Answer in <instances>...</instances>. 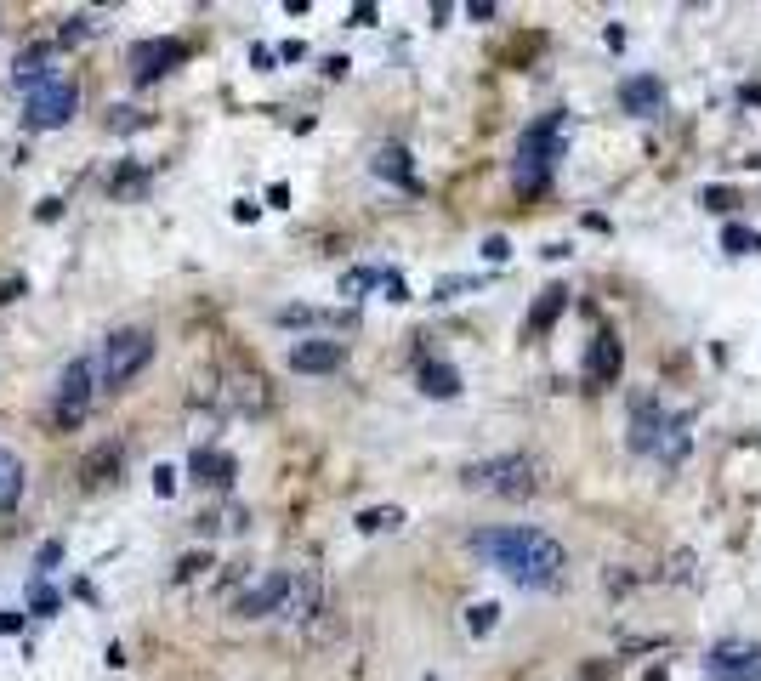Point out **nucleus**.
I'll return each mask as SVG.
<instances>
[{
  "instance_id": "obj_8",
  "label": "nucleus",
  "mask_w": 761,
  "mask_h": 681,
  "mask_svg": "<svg viewBox=\"0 0 761 681\" xmlns=\"http://www.w3.org/2000/svg\"><path fill=\"white\" fill-rule=\"evenodd\" d=\"M188 57V46L182 40H137L131 46V74H137V86H148V80H160V74H171Z\"/></svg>"
},
{
  "instance_id": "obj_15",
  "label": "nucleus",
  "mask_w": 761,
  "mask_h": 681,
  "mask_svg": "<svg viewBox=\"0 0 761 681\" xmlns=\"http://www.w3.org/2000/svg\"><path fill=\"white\" fill-rule=\"evenodd\" d=\"M370 171L387 176V182H398V188H415V165H409V148H398V142H381L370 154Z\"/></svg>"
},
{
  "instance_id": "obj_14",
  "label": "nucleus",
  "mask_w": 761,
  "mask_h": 681,
  "mask_svg": "<svg viewBox=\"0 0 761 681\" xmlns=\"http://www.w3.org/2000/svg\"><path fill=\"white\" fill-rule=\"evenodd\" d=\"M688 426H693L688 415H671V420H665V432H659L654 449H648L659 466H682V460H688V449H693V432H688Z\"/></svg>"
},
{
  "instance_id": "obj_11",
  "label": "nucleus",
  "mask_w": 761,
  "mask_h": 681,
  "mask_svg": "<svg viewBox=\"0 0 761 681\" xmlns=\"http://www.w3.org/2000/svg\"><path fill=\"white\" fill-rule=\"evenodd\" d=\"M290 602H296V574H273L267 585L239 596V613H245V619H262V613H273V608L284 613Z\"/></svg>"
},
{
  "instance_id": "obj_32",
  "label": "nucleus",
  "mask_w": 761,
  "mask_h": 681,
  "mask_svg": "<svg viewBox=\"0 0 761 681\" xmlns=\"http://www.w3.org/2000/svg\"><path fill=\"white\" fill-rule=\"evenodd\" d=\"M35 216H40V222H57V216H63V199H40Z\"/></svg>"
},
{
  "instance_id": "obj_17",
  "label": "nucleus",
  "mask_w": 761,
  "mask_h": 681,
  "mask_svg": "<svg viewBox=\"0 0 761 681\" xmlns=\"http://www.w3.org/2000/svg\"><path fill=\"white\" fill-rule=\"evenodd\" d=\"M421 392H426V398H455V392H461V369L426 358V364H421Z\"/></svg>"
},
{
  "instance_id": "obj_22",
  "label": "nucleus",
  "mask_w": 761,
  "mask_h": 681,
  "mask_svg": "<svg viewBox=\"0 0 761 681\" xmlns=\"http://www.w3.org/2000/svg\"><path fill=\"white\" fill-rule=\"evenodd\" d=\"M142 188H148V171H142V165H125V171L108 176V193H114V199H137Z\"/></svg>"
},
{
  "instance_id": "obj_20",
  "label": "nucleus",
  "mask_w": 761,
  "mask_h": 681,
  "mask_svg": "<svg viewBox=\"0 0 761 681\" xmlns=\"http://www.w3.org/2000/svg\"><path fill=\"white\" fill-rule=\"evenodd\" d=\"M563 307H568V290H563V284H551V290H540V307L529 313V330H534V335H540V330H551Z\"/></svg>"
},
{
  "instance_id": "obj_13",
  "label": "nucleus",
  "mask_w": 761,
  "mask_h": 681,
  "mask_svg": "<svg viewBox=\"0 0 761 681\" xmlns=\"http://www.w3.org/2000/svg\"><path fill=\"white\" fill-rule=\"evenodd\" d=\"M585 381H591V386L620 381V335H614V330L591 335V352H585Z\"/></svg>"
},
{
  "instance_id": "obj_10",
  "label": "nucleus",
  "mask_w": 761,
  "mask_h": 681,
  "mask_svg": "<svg viewBox=\"0 0 761 681\" xmlns=\"http://www.w3.org/2000/svg\"><path fill=\"white\" fill-rule=\"evenodd\" d=\"M347 364V347L341 341H330V335H319V341H296L290 347V369H301V375H330V369Z\"/></svg>"
},
{
  "instance_id": "obj_29",
  "label": "nucleus",
  "mask_w": 761,
  "mask_h": 681,
  "mask_svg": "<svg viewBox=\"0 0 761 681\" xmlns=\"http://www.w3.org/2000/svg\"><path fill=\"white\" fill-rule=\"evenodd\" d=\"M483 279H438V301H455V296H466V290H478Z\"/></svg>"
},
{
  "instance_id": "obj_35",
  "label": "nucleus",
  "mask_w": 761,
  "mask_h": 681,
  "mask_svg": "<svg viewBox=\"0 0 761 681\" xmlns=\"http://www.w3.org/2000/svg\"><path fill=\"white\" fill-rule=\"evenodd\" d=\"M387 301H409V290H404V279H398V273H387Z\"/></svg>"
},
{
  "instance_id": "obj_12",
  "label": "nucleus",
  "mask_w": 761,
  "mask_h": 681,
  "mask_svg": "<svg viewBox=\"0 0 761 681\" xmlns=\"http://www.w3.org/2000/svg\"><path fill=\"white\" fill-rule=\"evenodd\" d=\"M620 108L637 114V120L659 114V108H665V80H659V74H631V80H620Z\"/></svg>"
},
{
  "instance_id": "obj_2",
  "label": "nucleus",
  "mask_w": 761,
  "mask_h": 681,
  "mask_svg": "<svg viewBox=\"0 0 761 681\" xmlns=\"http://www.w3.org/2000/svg\"><path fill=\"white\" fill-rule=\"evenodd\" d=\"M568 148V114L563 108H551L546 120H534L523 137H517V159H512V182L517 193H546L551 171H557V159Z\"/></svg>"
},
{
  "instance_id": "obj_31",
  "label": "nucleus",
  "mask_w": 761,
  "mask_h": 681,
  "mask_svg": "<svg viewBox=\"0 0 761 681\" xmlns=\"http://www.w3.org/2000/svg\"><path fill=\"white\" fill-rule=\"evenodd\" d=\"M86 35H91V18H69V29H63L57 40H63V46H74V40H86Z\"/></svg>"
},
{
  "instance_id": "obj_36",
  "label": "nucleus",
  "mask_w": 761,
  "mask_h": 681,
  "mask_svg": "<svg viewBox=\"0 0 761 681\" xmlns=\"http://www.w3.org/2000/svg\"><path fill=\"white\" fill-rule=\"evenodd\" d=\"M154 489L171 494V489H177V472H165V466H160V472H154Z\"/></svg>"
},
{
  "instance_id": "obj_19",
  "label": "nucleus",
  "mask_w": 761,
  "mask_h": 681,
  "mask_svg": "<svg viewBox=\"0 0 761 681\" xmlns=\"http://www.w3.org/2000/svg\"><path fill=\"white\" fill-rule=\"evenodd\" d=\"M46 63H52V46H29V52L18 57V86L35 91L40 80H52V69H46Z\"/></svg>"
},
{
  "instance_id": "obj_27",
  "label": "nucleus",
  "mask_w": 761,
  "mask_h": 681,
  "mask_svg": "<svg viewBox=\"0 0 761 681\" xmlns=\"http://www.w3.org/2000/svg\"><path fill=\"white\" fill-rule=\"evenodd\" d=\"M722 245L733 250V256H750V250H761V233H750V227H739V222H733V227L722 233Z\"/></svg>"
},
{
  "instance_id": "obj_3",
  "label": "nucleus",
  "mask_w": 761,
  "mask_h": 681,
  "mask_svg": "<svg viewBox=\"0 0 761 681\" xmlns=\"http://www.w3.org/2000/svg\"><path fill=\"white\" fill-rule=\"evenodd\" d=\"M466 489H483V494H500V500H529L540 489V460L529 454H495V460H478L461 472Z\"/></svg>"
},
{
  "instance_id": "obj_30",
  "label": "nucleus",
  "mask_w": 761,
  "mask_h": 681,
  "mask_svg": "<svg viewBox=\"0 0 761 681\" xmlns=\"http://www.w3.org/2000/svg\"><path fill=\"white\" fill-rule=\"evenodd\" d=\"M199 568H211V557H205V551H188V557L177 562V579H194Z\"/></svg>"
},
{
  "instance_id": "obj_24",
  "label": "nucleus",
  "mask_w": 761,
  "mask_h": 681,
  "mask_svg": "<svg viewBox=\"0 0 761 681\" xmlns=\"http://www.w3.org/2000/svg\"><path fill=\"white\" fill-rule=\"evenodd\" d=\"M148 114L142 108H108V131H120V137H131V131H148Z\"/></svg>"
},
{
  "instance_id": "obj_16",
  "label": "nucleus",
  "mask_w": 761,
  "mask_h": 681,
  "mask_svg": "<svg viewBox=\"0 0 761 681\" xmlns=\"http://www.w3.org/2000/svg\"><path fill=\"white\" fill-rule=\"evenodd\" d=\"M188 472H194L199 483H211V489H228V483H233V454L194 449V460H188Z\"/></svg>"
},
{
  "instance_id": "obj_23",
  "label": "nucleus",
  "mask_w": 761,
  "mask_h": 681,
  "mask_svg": "<svg viewBox=\"0 0 761 681\" xmlns=\"http://www.w3.org/2000/svg\"><path fill=\"white\" fill-rule=\"evenodd\" d=\"M114 472H120V449H114V443H108V449H97V454L86 460V483H91V489H97V483H108Z\"/></svg>"
},
{
  "instance_id": "obj_4",
  "label": "nucleus",
  "mask_w": 761,
  "mask_h": 681,
  "mask_svg": "<svg viewBox=\"0 0 761 681\" xmlns=\"http://www.w3.org/2000/svg\"><path fill=\"white\" fill-rule=\"evenodd\" d=\"M148 358H154V330H114L103 347H97L91 364H97V381L114 392V386H125L142 364H148Z\"/></svg>"
},
{
  "instance_id": "obj_37",
  "label": "nucleus",
  "mask_w": 761,
  "mask_h": 681,
  "mask_svg": "<svg viewBox=\"0 0 761 681\" xmlns=\"http://www.w3.org/2000/svg\"><path fill=\"white\" fill-rule=\"evenodd\" d=\"M0 630H23V613H18V608H6V613H0Z\"/></svg>"
},
{
  "instance_id": "obj_9",
  "label": "nucleus",
  "mask_w": 761,
  "mask_h": 681,
  "mask_svg": "<svg viewBox=\"0 0 761 681\" xmlns=\"http://www.w3.org/2000/svg\"><path fill=\"white\" fill-rule=\"evenodd\" d=\"M665 420H671V409H665L654 392H637V398H631V449L637 454L654 449V437L665 432Z\"/></svg>"
},
{
  "instance_id": "obj_1",
  "label": "nucleus",
  "mask_w": 761,
  "mask_h": 681,
  "mask_svg": "<svg viewBox=\"0 0 761 681\" xmlns=\"http://www.w3.org/2000/svg\"><path fill=\"white\" fill-rule=\"evenodd\" d=\"M472 551L523 591H546L568 568L563 545L551 540L546 528H483V534H472Z\"/></svg>"
},
{
  "instance_id": "obj_28",
  "label": "nucleus",
  "mask_w": 761,
  "mask_h": 681,
  "mask_svg": "<svg viewBox=\"0 0 761 681\" xmlns=\"http://www.w3.org/2000/svg\"><path fill=\"white\" fill-rule=\"evenodd\" d=\"M29 608H35V613H57L63 602H57V591L46 585V579H35V591H29Z\"/></svg>"
},
{
  "instance_id": "obj_6",
  "label": "nucleus",
  "mask_w": 761,
  "mask_h": 681,
  "mask_svg": "<svg viewBox=\"0 0 761 681\" xmlns=\"http://www.w3.org/2000/svg\"><path fill=\"white\" fill-rule=\"evenodd\" d=\"M705 676L710 681H761V647L727 636L705 653Z\"/></svg>"
},
{
  "instance_id": "obj_21",
  "label": "nucleus",
  "mask_w": 761,
  "mask_h": 681,
  "mask_svg": "<svg viewBox=\"0 0 761 681\" xmlns=\"http://www.w3.org/2000/svg\"><path fill=\"white\" fill-rule=\"evenodd\" d=\"M358 528H364V534H392V528H404V511L398 506H370V511H358Z\"/></svg>"
},
{
  "instance_id": "obj_34",
  "label": "nucleus",
  "mask_w": 761,
  "mask_h": 681,
  "mask_svg": "<svg viewBox=\"0 0 761 681\" xmlns=\"http://www.w3.org/2000/svg\"><path fill=\"white\" fill-rule=\"evenodd\" d=\"M483 256H489V262H506V256H512V245H506V239H489V245H483Z\"/></svg>"
},
{
  "instance_id": "obj_25",
  "label": "nucleus",
  "mask_w": 761,
  "mask_h": 681,
  "mask_svg": "<svg viewBox=\"0 0 761 681\" xmlns=\"http://www.w3.org/2000/svg\"><path fill=\"white\" fill-rule=\"evenodd\" d=\"M495 625H500V608H495V602H472V608H466V630H472V636H489Z\"/></svg>"
},
{
  "instance_id": "obj_7",
  "label": "nucleus",
  "mask_w": 761,
  "mask_h": 681,
  "mask_svg": "<svg viewBox=\"0 0 761 681\" xmlns=\"http://www.w3.org/2000/svg\"><path fill=\"white\" fill-rule=\"evenodd\" d=\"M97 364L91 358H74L69 369H63V381H57V420L63 426H74V420L86 415V403H91V392H97Z\"/></svg>"
},
{
  "instance_id": "obj_26",
  "label": "nucleus",
  "mask_w": 761,
  "mask_h": 681,
  "mask_svg": "<svg viewBox=\"0 0 761 681\" xmlns=\"http://www.w3.org/2000/svg\"><path fill=\"white\" fill-rule=\"evenodd\" d=\"M381 279H387L381 267H353V273L341 279V296H364V290H375V284H381Z\"/></svg>"
},
{
  "instance_id": "obj_33",
  "label": "nucleus",
  "mask_w": 761,
  "mask_h": 681,
  "mask_svg": "<svg viewBox=\"0 0 761 681\" xmlns=\"http://www.w3.org/2000/svg\"><path fill=\"white\" fill-rule=\"evenodd\" d=\"M63 557V540H52V545H40V574H46V568H52V562Z\"/></svg>"
},
{
  "instance_id": "obj_18",
  "label": "nucleus",
  "mask_w": 761,
  "mask_h": 681,
  "mask_svg": "<svg viewBox=\"0 0 761 681\" xmlns=\"http://www.w3.org/2000/svg\"><path fill=\"white\" fill-rule=\"evenodd\" d=\"M23 500V460L12 449H0V511Z\"/></svg>"
},
{
  "instance_id": "obj_5",
  "label": "nucleus",
  "mask_w": 761,
  "mask_h": 681,
  "mask_svg": "<svg viewBox=\"0 0 761 681\" xmlns=\"http://www.w3.org/2000/svg\"><path fill=\"white\" fill-rule=\"evenodd\" d=\"M74 108H80V86H74V80H63V74H52V80H40V86L29 91V125H35V131L69 125Z\"/></svg>"
}]
</instances>
